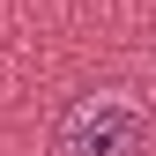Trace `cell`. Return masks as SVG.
<instances>
[{
    "instance_id": "cell-1",
    "label": "cell",
    "mask_w": 156,
    "mask_h": 156,
    "mask_svg": "<svg viewBox=\"0 0 156 156\" xmlns=\"http://www.w3.org/2000/svg\"><path fill=\"white\" fill-rule=\"evenodd\" d=\"M149 141V112L134 97H82L60 119V156H141Z\"/></svg>"
}]
</instances>
